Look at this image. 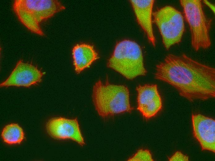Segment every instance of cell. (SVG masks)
Returning <instances> with one entry per match:
<instances>
[{
  "mask_svg": "<svg viewBox=\"0 0 215 161\" xmlns=\"http://www.w3.org/2000/svg\"><path fill=\"white\" fill-rule=\"evenodd\" d=\"M156 70L155 79L171 85L191 102L215 97V68L185 54H168Z\"/></svg>",
  "mask_w": 215,
  "mask_h": 161,
  "instance_id": "1",
  "label": "cell"
},
{
  "mask_svg": "<svg viewBox=\"0 0 215 161\" xmlns=\"http://www.w3.org/2000/svg\"><path fill=\"white\" fill-rule=\"evenodd\" d=\"M92 97L96 111L103 118L131 112L133 109L129 89L124 85L111 84L108 81L104 84L99 80L94 86Z\"/></svg>",
  "mask_w": 215,
  "mask_h": 161,
  "instance_id": "2",
  "label": "cell"
},
{
  "mask_svg": "<svg viewBox=\"0 0 215 161\" xmlns=\"http://www.w3.org/2000/svg\"><path fill=\"white\" fill-rule=\"evenodd\" d=\"M13 7L20 21L31 32L41 36L44 33L40 23L65 9L56 0H15Z\"/></svg>",
  "mask_w": 215,
  "mask_h": 161,
  "instance_id": "3",
  "label": "cell"
},
{
  "mask_svg": "<svg viewBox=\"0 0 215 161\" xmlns=\"http://www.w3.org/2000/svg\"><path fill=\"white\" fill-rule=\"evenodd\" d=\"M107 66L130 80L147 73L140 46L130 40H123L117 43Z\"/></svg>",
  "mask_w": 215,
  "mask_h": 161,
  "instance_id": "4",
  "label": "cell"
},
{
  "mask_svg": "<svg viewBox=\"0 0 215 161\" xmlns=\"http://www.w3.org/2000/svg\"><path fill=\"white\" fill-rule=\"evenodd\" d=\"M185 19L189 24L191 44L196 51L211 45L209 32L212 20L205 14L200 0H180Z\"/></svg>",
  "mask_w": 215,
  "mask_h": 161,
  "instance_id": "5",
  "label": "cell"
},
{
  "mask_svg": "<svg viewBox=\"0 0 215 161\" xmlns=\"http://www.w3.org/2000/svg\"><path fill=\"white\" fill-rule=\"evenodd\" d=\"M153 15L167 50L181 41L185 26L180 12L172 6H167L158 9Z\"/></svg>",
  "mask_w": 215,
  "mask_h": 161,
  "instance_id": "6",
  "label": "cell"
},
{
  "mask_svg": "<svg viewBox=\"0 0 215 161\" xmlns=\"http://www.w3.org/2000/svg\"><path fill=\"white\" fill-rule=\"evenodd\" d=\"M46 129L49 136L54 139L71 140L82 146L85 144L77 118H52L47 122Z\"/></svg>",
  "mask_w": 215,
  "mask_h": 161,
  "instance_id": "7",
  "label": "cell"
},
{
  "mask_svg": "<svg viewBox=\"0 0 215 161\" xmlns=\"http://www.w3.org/2000/svg\"><path fill=\"white\" fill-rule=\"evenodd\" d=\"M44 74L36 67L20 60L7 79L0 84V86L29 87L40 82Z\"/></svg>",
  "mask_w": 215,
  "mask_h": 161,
  "instance_id": "8",
  "label": "cell"
},
{
  "mask_svg": "<svg viewBox=\"0 0 215 161\" xmlns=\"http://www.w3.org/2000/svg\"><path fill=\"white\" fill-rule=\"evenodd\" d=\"M138 93L137 109L146 119L155 116L162 109V102L155 84L140 85L136 88Z\"/></svg>",
  "mask_w": 215,
  "mask_h": 161,
  "instance_id": "9",
  "label": "cell"
},
{
  "mask_svg": "<svg viewBox=\"0 0 215 161\" xmlns=\"http://www.w3.org/2000/svg\"><path fill=\"white\" fill-rule=\"evenodd\" d=\"M193 134L202 150L215 152V120L200 114H192Z\"/></svg>",
  "mask_w": 215,
  "mask_h": 161,
  "instance_id": "10",
  "label": "cell"
},
{
  "mask_svg": "<svg viewBox=\"0 0 215 161\" xmlns=\"http://www.w3.org/2000/svg\"><path fill=\"white\" fill-rule=\"evenodd\" d=\"M137 20L145 32L149 41L155 46L152 24V15L154 0H130Z\"/></svg>",
  "mask_w": 215,
  "mask_h": 161,
  "instance_id": "11",
  "label": "cell"
},
{
  "mask_svg": "<svg viewBox=\"0 0 215 161\" xmlns=\"http://www.w3.org/2000/svg\"><path fill=\"white\" fill-rule=\"evenodd\" d=\"M72 55L75 69L77 73L89 67L99 58L94 47L85 43L75 46L72 50Z\"/></svg>",
  "mask_w": 215,
  "mask_h": 161,
  "instance_id": "12",
  "label": "cell"
},
{
  "mask_svg": "<svg viewBox=\"0 0 215 161\" xmlns=\"http://www.w3.org/2000/svg\"><path fill=\"white\" fill-rule=\"evenodd\" d=\"M1 136L3 141L10 145L19 144L24 137L22 128L15 123L6 126L2 130Z\"/></svg>",
  "mask_w": 215,
  "mask_h": 161,
  "instance_id": "13",
  "label": "cell"
},
{
  "mask_svg": "<svg viewBox=\"0 0 215 161\" xmlns=\"http://www.w3.org/2000/svg\"><path fill=\"white\" fill-rule=\"evenodd\" d=\"M128 161H153L151 154L150 151L147 149H141L132 157L128 160Z\"/></svg>",
  "mask_w": 215,
  "mask_h": 161,
  "instance_id": "14",
  "label": "cell"
},
{
  "mask_svg": "<svg viewBox=\"0 0 215 161\" xmlns=\"http://www.w3.org/2000/svg\"><path fill=\"white\" fill-rule=\"evenodd\" d=\"M170 161H189L188 156L184 155L180 151H177L169 159Z\"/></svg>",
  "mask_w": 215,
  "mask_h": 161,
  "instance_id": "15",
  "label": "cell"
},
{
  "mask_svg": "<svg viewBox=\"0 0 215 161\" xmlns=\"http://www.w3.org/2000/svg\"><path fill=\"white\" fill-rule=\"evenodd\" d=\"M203 2L206 5L209 7L214 13L215 12V7L213 4L207 0H204Z\"/></svg>",
  "mask_w": 215,
  "mask_h": 161,
  "instance_id": "16",
  "label": "cell"
}]
</instances>
